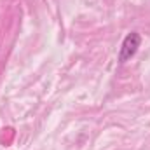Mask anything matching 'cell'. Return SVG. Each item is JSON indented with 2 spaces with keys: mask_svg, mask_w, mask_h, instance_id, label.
<instances>
[{
  "mask_svg": "<svg viewBox=\"0 0 150 150\" xmlns=\"http://www.w3.org/2000/svg\"><path fill=\"white\" fill-rule=\"evenodd\" d=\"M140 44H142L140 33H136V32L127 33V35L124 37V40H122V45H120V51H119V61H120V63H126L127 59H131V58L136 54Z\"/></svg>",
  "mask_w": 150,
  "mask_h": 150,
  "instance_id": "1",
  "label": "cell"
}]
</instances>
